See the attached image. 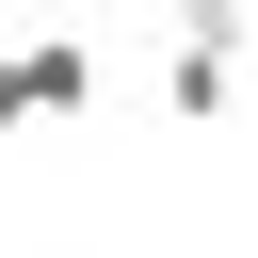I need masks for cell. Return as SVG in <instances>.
I'll list each match as a JSON object with an SVG mask.
<instances>
[{
    "label": "cell",
    "instance_id": "obj_1",
    "mask_svg": "<svg viewBox=\"0 0 258 258\" xmlns=\"http://www.w3.org/2000/svg\"><path fill=\"white\" fill-rule=\"evenodd\" d=\"M97 97V48L81 32H16L0 48V129H48V113H81Z\"/></svg>",
    "mask_w": 258,
    "mask_h": 258
},
{
    "label": "cell",
    "instance_id": "obj_2",
    "mask_svg": "<svg viewBox=\"0 0 258 258\" xmlns=\"http://www.w3.org/2000/svg\"><path fill=\"white\" fill-rule=\"evenodd\" d=\"M161 113H177V129H226V113H242V64H226V48H161Z\"/></svg>",
    "mask_w": 258,
    "mask_h": 258
},
{
    "label": "cell",
    "instance_id": "obj_3",
    "mask_svg": "<svg viewBox=\"0 0 258 258\" xmlns=\"http://www.w3.org/2000/svg\"><path fill=\"white\" fill-rule=\"evenodd\" d=\"M161 32H177V48H226V64H242V48H258V0H161Z\"/></svg>",
    "mask_w": 258,
    "mask_h": 258
}]
</instances>
